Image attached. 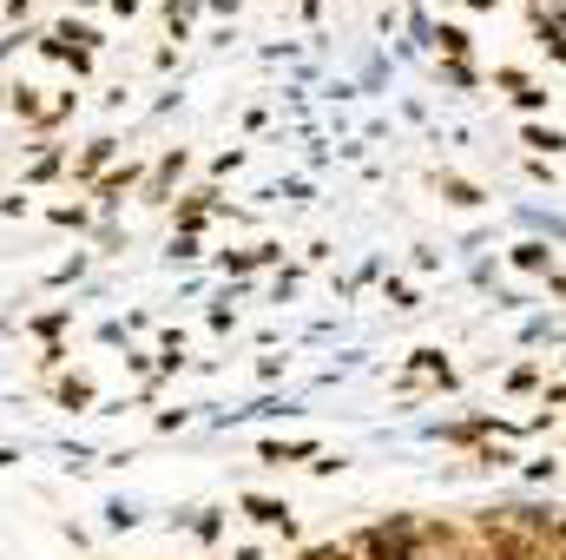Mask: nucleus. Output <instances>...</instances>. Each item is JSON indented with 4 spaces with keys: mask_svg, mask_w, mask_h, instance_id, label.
I'll list each match as a JSON object with an SVG mask.
<instances>
[{
    "mask_svg": "<svg viewBox=\"0 0 566 560\" xmlns=\"http://www.w3.org/2000/svg\"><path fill=\"white\" fill-rule=\"evenodd\" d=\"M119 159V139H93L86 145V152H79V165H73V178L79 185H99V178H106V165Z\"/></svg>",
    "mask_w": 566,
    "mask_h": 560,
    "instance_id": "obj_1",
    "label": "nucleus"
},
{
    "mask_svg": "<svg viewBox=\"0 0 566 560\" xmlns=\"http://www.w3.org/2000/svg\"><path fill=\"white\" fill-rule=\"evenodd\" d=\"M244 514H251L257 528H283V534H297V521H290V508H283L277 495H244Z\"/></svg>",
    "mask_w": 566,
    "mask_h": 560,
    "instance_id": "obj_2",
    "label": "nucleus"
},
{
    "mask_svg": "<svg viewBox=\"0 0 566 560\" xmlns=\"http://www.w3.org/2000/svg\"><path fill=\"white\" fill-rule=\"evenodd\" d=\"M428 40H435V47L448 53V60H468V47H474V40H468V27H448V20H441V27L428 33Z\"/></svg>",
    "mask_w": 566,
    "mask_h": 560,
    "instance_id": "obj_3",
    "label": "nucleus"
},
{
    "mask_svg": "<svg viewBox=\"0 0 566 560\" xmlns=\"http://www.w3.org/2000/svg\"><path fill=\"white\" fill-rule=\"evenodd\" d=\"M441 198H448V205H461V211H474V205H481V185H468V178H455V172H441Z\"/></svg>",
    "mask_w": 566,
    "mask_h": 560,
    "instance_id": "obj_4",
    "label": "nucleus"
},
{
    "mask_svg": "<svg viewBox=\"0 0 566 560\" xmlns=\"http://www.w3.org/2000/svg\"><path fill=\"white\" fill-rule=\"evenodd\" d=\"M514 264H520V271H553V251L527 238V244H514Z\"/></svg>",
    "mask_w": 566,
    "mask_h": 560,
    "instance_id": "obj_5",
    "label": "nucleus"
},
{
    "mask_svg": "<svg viewBox=\"0 0 566 560\" xmlns=\"http://www.w3.org/2000/svg\"><path fill=\"white\" fill-rule=\"evenodd\" d=\"M132 178H139V165H126V172H106V178L93 185V192H99V205H112L119 192H132Z\"/></svg>",
    "mask_w": 566,
    "mask_h": 560,
    "instance_id": "obj_6",
    "label": "nucleus"
},
{
    "mask_svg": "<svg viewBox=\"0 0 566 560\" xmlns=\"http://www.w3.org/2000/svg\"><path fill=\"white\" fill-rule=\"evenodd\" d=\"M205 218H211V192H198V198H185V205H178V231H198Z\"/></svg>",
    "mask_w": 566,
    "mask_h": 560,
    "instance_id": "obj_7",
    "label": "nucleus"
},
{
    "mask_svg": "<svg viewBox=\"0 0 566 560\" xmlns=\"http://www.w3.org/2000/svg\"><path fill=\"white\" fill-rule=\"evenodd\" d=\"M178 172H185V145H178V152H165V159H158V172H152V198L165 192V185H172Z\"/></svg>",
    "mask_w": 566,
    "mask_h": 560,
    "instance_id": "obj_8",
    "label": "nucleus"
},
{
    "mask_svg": "<svg viewBox=\"0 0 566 560\" xmlns=\"http://www.w3.org/2000/svg\"><path fill=\"white\" fill-rule=\"evenodd\" d=\"M60 402H66V409H86V402H93V383H86V376H66V383H60Z\"/></svg>",
    "mask_w": 566,
    "mask_h": 560,
    "instance_id": "obj_9",
    "label": "nucleus"
},
{
    "mask_svg": "<svg viewBox=\"0 0 566 560\" xmlns=\"http://www.w3.org/2000/svg\"><path fill=\"white\" fill-rule=\"evenodd\" d=\"M527 145H540V152H566V139L553 126H527Z\"/></svg>",
    "mask_w": 566,
    "mask_h": 560,
    "instance_id": "obj_10",
    "label": "nucleus"
},
{
    "mask_svg": "<svg viewBox=\"0 0 566 560\" xmlns=\"http://www.w3.org/2000/svg\"><path fill=\"white\" fill-rule=\"evenodd\" d=\"M14 112H20V119H40V99H33V86H14Z\"/></svg>",
    "mask_w": 566,
    "mask_h": 560,
    "instance_id": "obj_11",
    "label": "nucleus"
},
{
    "mask_svg": "<svg viewBox=\"0 0 566 560\" xmlns=\"http://www.w3.org/2000/svg\"><path fill=\"white\" fill-rule=\"evenodd\" d=\"M191 7H198V0H165V20H172L178 33H185V20H191Z\"/></svg>",
    "mask_w": 566,
    "mask_h": 560,
    "instance_id": "obj_12",
    "label": "nucleus"
},
{
    "mask_svg": "<svg viewBox=\"0 0 566 560\" xmlns=\"http://www.w3.org/2000/svg\"><path fill=\"white\" fill-rule=\"evenodd\" d=\"M514 99H520V112H540V106H547V86H520Z\"/></svg>",
    "mask_w": 566,
    "mask_h": 560,
    "instance_id": "obj_13",
    "label": "nucleus"
},
{
    "mask_svg": "<svg viewBox=\"0 0 566 560\" xmlns=\"http://www.w3.org/2000/svg\"><path fill=\"white\" fill-rule=\"evenodd\" d=\"M53 172H60V152H40V159H33V172H27V178H53Z\"/></svg>",
    "mask_w": 566,
    "mask_h": 560,
    "instance_id": "obj_14",
    "label": "nucleus"
},
{
    "mask_svg": "<svg viewBox=\"0 0 566 560\" xmlns=\"http://www.w3.org/2000/svg\"><path fill=\"white\" fill-rule=\"evenodd\" d=\"M547 284H553V297H566V271H547Z\"/></svg>",
    "mask_w": 566,
    "mask_h": 560,
    "instance_id": "obj_15",
    "label": "nucleus"
},
{
    "mask_svg": "<svg viewBox=\"0 0 566 560\" xmlns=\"http://www.w3.org/2000/svg\"><path fill=\"white\" fill-rule=\"evenodd\" d=\"M237 560H264V554H257V547H237Z\"/></svg>",
    "mask_w": 566,
    "mask_h": 560,
    "instance_id": "obj_16",
    "label": "nucleus"
},
{
    "mask_svg": "<svg viewBox=\"0 0 566 560\" xmlns=\"http://www.w3.org/2000/svg\"><path fill=\"white\" fill-rule=\"evenodd\" d=\"M468 7H501V0H468Z\"/></svg>",
    "mask_w": 566,
    "mask_h": 560,
    "instance_id": "obj_17",
    "label": "nucleus"
},
{
    "mask_svg": "<svg viewBox=\"0 0 566 560\" xmlns=\"http://www.w3.org/2000/svg\"><path fill=\"white\" fill-rule=\"evenodd\" d=\"M7 462H14V455H7V448H0V468H7Z\"/></svg>",
    "mask_w": 566,
    "mask_h": 560,
    "instance_id": "obj_18",
    "label": "nucleus"
}]
</instances>
